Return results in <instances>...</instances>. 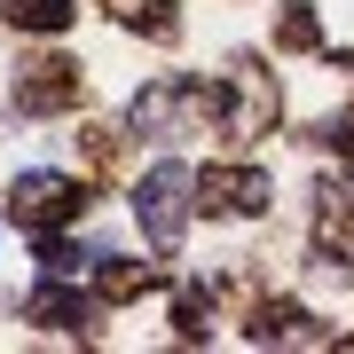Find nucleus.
Segmentation results:
<instances>
[{
	"instance_id": "7",
	"label": "nucleus",
	"mask_w": 354,
	"mask_h": 354,
	"mask_svg": "<svg viewBox=\"0 0 354 354\" xmlns=\"http://www.w3.org/2000/svg\"><path fill=\"white\" fill-rule=\"evenodd\" d=\"M8 24H24V32H64V24H71V0H8Z\"/></svg>"
},
{
	"instance_id": "6",
	"label": "nucleus",
	"mask_w": 354,
	"mask_h": 354,
	"mask_svg": "<svg viewBox=\"0 0 354 354\" xmlns=\"http://www.w3.org/2000/svg\"><path fill=\"white\" fill-rule=\"evenodd\" d=\"M24 315H32V323H48V330H71V323H87V307H79L71 291H55V283H48V291H32Z\"/></svg>"
},
{
	"instance_id": "1",
	"label": "nucleus",
	"mask_w": 354,
	"mask_h": 354,
	"mask_svg": "<svg viewBox=\"0 0 354 354\" xmlns=\"http://www.w3.org/2000/svg\"><path fill=\"white\" fill-rule=\"evenodd\" d=\"M134 221H142V236L158 244V252H174L181 244V228H189V165H150L142 174V189H134Z\"/></svg>"
},
{
	"instance_id": "3",
	"label": "nucleus",
	"mask_w": 354,
	"mask_h": 354,
	"mask_svg": "<svg viewBox=\"0 0 354 354\" xmlns=\"http://www.w3.org/2000/svg\"><path fill=\"white\" fill-rule=\"evenodd\" d=\"M8 205H16V221H24V228H55V221H71L87 197H79V181H64V174H16Z\"/></svg>"
},
{
	"instance_id": "10",
	"label": "nucleus",
	"mask_w": 354,
	"mask_h": 354,
	"mask_svg": "<svg viewBox=\"0 0 354 354\" xmlns=\"http://www.w3.org/2000/svg\"><path fill=\"white\" fill-rule=\"evenodd\" d=\"M276 39H283V48H315V16H307V8H291Z\"/></svg>"
},
{
	"instance_id": "9",
	"label": "nucleus",
	"mask_w": 354,
	"mask_h": 354,
	"mask_svg": "<svg viewBox=\"0 0 354 354\" xmlns=\"http://www.w3.org/2000/svg\"><path fill=\"white\" fill-rule=\"evenodd\" d=\"M102 252H87V244H48V276H79V268H95Z\"/></svg>"
},
{
	"instance_id": "8",
	"label": "nucleus",
	"mask_w": 354,
	"mask_h": 354,
	"mask_svg": "<svg viewBox=\"0 0 354 354\" xmlns=\"http://www.w3.org/2000/svg\"><path fill=\"white\" fill-rule=\"evenodd\" d=\"M118 16H127V24H142L150 39H174V32H181L174 16H165V0H118Z\"/></svg>"
},
{
	"instance_id": "5",
	"label": "nucleus",
	"mask_w": 354,
	"mask_h": 354,
	"mask_svg": "<svg viewBox=\"0 0 354 354\" xmlns=\"http://www.w3.org/2000/svg\"><path fill=\"white\" fill-rule=\"evenodd\" d=\"M64 102H79V71L71 64H32L16 79V111H64Z\"/></svg>"
},
{
	"instance_id": "4",
	"label": "nucleus",
	"mask_w": 354,
	"mask_h": 354,
	"mask_svg": "<svg viewBox=\"0 0 354 354\" xmlns=\"http://www.w3.org/2000/svg\"><path fill=\"white\" fill-rule=\"evenodd\" d=\"M197 189L213 213H268V174H252V165H213Z\"/></svg>"
},
{
	"instance_id": "11",
	"label": "nucleus",
	"mask_w": 354,
	"mask_h": 354,
	"mask_svg": "<svg viewBox=\"0 0 354 354\" xmlns=\"http://www.w3.org/2000/svg\"><path fill=\"white\" fill-rule=\"evenodd\" d=\"M142 283H150V268H102V291H111V299H127Z\"/></svg>"
},
{
	"instance_id": "2",
	"label": "nucleus",
	"mask_w": 354,
	"mask_h": 354,
	"mask_svg": "<svg viewBox=\"0 0 354 354\" xmlns=\"http://www.w3.org/2000/svg\"><path fill=\"white\" fill-rule=\"evenodd\" d=\"M189 111H213V95L197 87V79H158V87H142L134 95V134H150V142H181L189 134Z\"/></svg>"
}]
</instances>
